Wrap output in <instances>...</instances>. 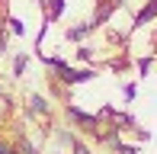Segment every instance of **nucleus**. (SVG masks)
I'll return each instance as SVG.
<instances>
[{"label":"nucleus","instance_id":"obj_5","mask_svg":"<svg viewBox=\"0 0 157 154\" xmlns=\"http://www.w3.org/2000/svg\"><path fill=\"white\" fill-rule=\"evenodd\" d=\"M10 29L16 32V36H23V23H19V19H10Z\"/></svg>","mask_w":157,"mask_h":154},{"label":"nucleus","instance_id":"obj_1","mask_svg":"<svg viewBox=\"0 0 157 154\" xmlns=\"http://www.w3.org/2000/svg\"><path fill=\"white\" fill-rule=\"evenodd\" d=\"M154 16H157V0H151V3H147L144 10L138 13V19H135V26H144L147 19H154Z\"/></svg>","mask_w":157,"mask_h":154},{"label":"nucleus","instance_id":"obj_7","mask_svg":"<svg viewBox=\"0 0 157 154\" xmlns=\"http://www.w3.org/2000/svg\"><path fill=\"white\" fill-rule=\"evenodd\" d=\"M0 154H13V148H10L6 141H0Z\"/></svg>","mask_w":157,"mask_h":154},{"label":"nucleus","instance_id":"obj_6","mask_svg":"<svg viewBox=\"0 0 157 154\" xmlns=\"http://www.w3.org/2000/svg\"><path fill=\"white\" fill-rule=\"evenodd\" d=\"M147 67H151V58H141V61H138V71H141V74H144V71H147Z\"/></svg>","mask_w":157,"mask_h":154},{"label":"nucleus","instance_id":"obj_8","mask_svg":"<svg viewBox=\"0 0 157 154\" xmlns=\"http://www.w3.org/2000/svg\"><path fill=\"white\" fill-rule=\"evenodd\" d=\"M74 154H90V151L83 148V144H77V141H74Z\"/></svg>","mask_w":157,"mask_h":154},{"label":"nucleus","instance_id":"obj_3","mask_svg":"<svg viewBox=\"0 0 157 154\" xmlns=\"http://www.w3.org/2000/svg\"><path fill=\"white\" fill-rule=\"evenodd\" d=\"M90 26H80V29H67V39H83Z\"/></svg>","mask_w":157,"mask_h":154},{"label":"nucleus","instance_id":"obj_4","mask_svg":"<svg viewBox=\"0 0 157 154\" xmlns=\"http://www.w3.org/2000/svg\"><path fill=\"white\" fill-rule=\"evenodd\" d=\"M32 109H35V113H45V100H42V96H32Z\"/></svg>","mask_w":157,"mask_h":154},{"label":"nucleus","instance_id":"obj_2","mask_svg":"<svg viewBox=\"0 0 157 154\" xmlns=\"http://www.w3.org/2000/svg\"><path fill=\"white\" fill-rule=\"evenodd\" d=\"M64 13V0H52V6H48V19H58Z\"/></svg>","mask_w":157,"mask_h":154}]
</instances>
